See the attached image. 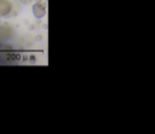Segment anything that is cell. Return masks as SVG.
Segmentation results:
<instances>
[{
    "label": "cell",
    "mask_w": 155,
    "mask_h": 134,
    "mask_svg": "<svg viewBox=\"0 0 155 134\" xmlns=\"http://www.w3.org/2000/svg\"><path fill=\"white\" fill-rule=\"evenodd\" d=\"M21 1L23 3V4H29V3L32 1V0H21Z\"/></svg>",
    "instance_id": "obj_4"
},
{
    "label": "cell",
    "mask_w": 155,
    "mask_h": 134,
    "mask_svg": "<svg viewBox=\"0 0 155 134\" xmlns=\"http://www.w3.org/2000/svg\"><path fill=\"white\" fill-rule=\"evenodd\" d=\"M12 11V3L10 0H0V17H6Z\"/></svg>",
    "instance_id": "obj_1"
},
{
    "label": "cell",
    "mask_w": 155,
    "mask_h": 134,
    "mask_svg": "<svg viewBox=\"0 0 155 134\" xmlns=\"http://www.w3.org/2000/svg\"><path fill=\"white\" fill-rule=\"evenodd\" d=\"M45 13H46V11H45V6L43 4H35L33 6V15L37 17V18H41V17L45 16Z\"/></svg>",
    "instance_id": "obj_2"
},
{
    "label": "cell",
    "mask_w": 155,
    "mask_h": 134,
    "mask_svg": "<svg viewBox=\"0 0 155 134\" xmlns=\"http://www.w3.org/2000/svg\"><path fill=\"white\" fill-rule=\"evenodd\" d=\"M20 58L18 55H6V59L7 61H17Z\"/></svg>",
    "instance_id": "obj_3"
}]
</instances>
